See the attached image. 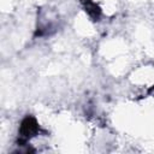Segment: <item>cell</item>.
Returning a JSON list of instances; mask_svg holds the SVG:
<instances>
[{
  "instance_id": "obj_2",
  "label": "cell",
  "mask_w": 154,
  "mask_h": 154,
  "mask_svg": "<svg viewBox=\"0 0 154 154\" xmlns=\"http://www.w3.org/2000/svg\"><path fill=\"white\" fill-rule=\"evenodd\" d=\"M81 4L84 8V11L88 13V16L93 20H99L101 16V8L91 0H81Z\"/></svg>"
},
{
  "instance_id": "obj_1",
  "label": "cell",
  "mask_w": 154,
  "mask_h": 154,
  "mask_svg": "<svg viewBox=\"0 0 154 154\" xmlns=\"http://www.w3.org/2000/svg\"><path fill=\"white\" fill-rule=\"evenodd\" d=\"M41 132V128L37 123V120L32 116H26L20 124L19 132H18V146H25L28 141H30L32 137H36Z\"/></svg>"
},
{
  "instance_id": "obj_3",
  "label": "cell",
  "mask_w": 154,
  "mask_h": 154,
  "mask_svg": "<svg viewBox=\"0 0 154 154\" xmlns=\"http://www.w3.org/2000/svg\"><path fill=\"white\" fill-rule=\"evenodd\" d=\"M152 90H154V85H153V88H152V89H150V90H149V91H152Z\"/></svg>"
}]
</instances>
